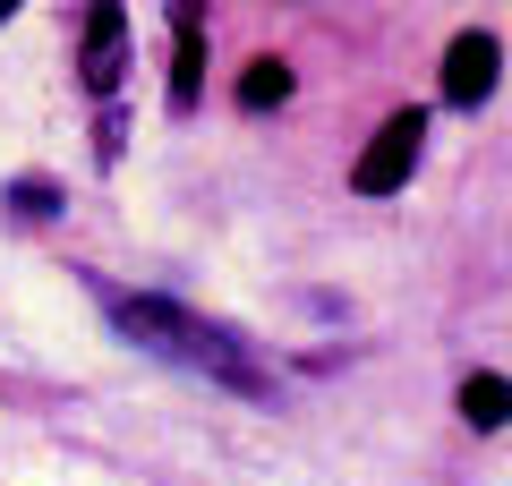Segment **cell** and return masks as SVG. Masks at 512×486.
<instances>
[{"mask_svg":"<svg viewBox=\"0 0 512 486\" xmlns=\"http://www.w3.org/2000/svg\"><path fill=\"white\" fill-rule=\"evenodd\" d=\"M171 35H180V60H171V111H197V69H205L197 9H171Z\"/></svg>","mask_w":512,"mask_h":486,"instance_id":"cell-5","label":"cell"},{"mask_svg":"<svg viewBox=\"0 0 512 486\" xmlns=\"http://www.w3.org/2000/svg\"><path fill=\"white\" fill-rule=\"evenodd\" d=\"M419 137H427V111H393V120L367 137V154H359V171H350V188H359V197H393V188L419 171Z\"/></svg>","mask_w":512,"mask_h":486,"instance_id":"cell-2","label":"cell"},{"mask_svg":"<svg viewBox=\"0 0 512 486\" xmlns=\"http://www.w3.org/2000/svg\"><path fill=\"white\" fill-rule=\"evenodd\" d=\"M291 103V60H248L239 69V111H274Z\"/></svg>","mask_w":512,"mask_h":486,"instance_id":"cell-6","label":"cell"},{"mask_svg":"<svg viewBox=\"0 0 512 486\" xmlns=\"http://www.w3.org/2000/svg\"><path fill=\"white\" fill-rule=\"evenodd\" d=\"M18 214H52V188H43V180H18Z\"/></svg>","mask_w":512,"mask_h":486,"instance_id":"cell-8","label":"cell"},{"mask_svg":"<svg viewBox=\"0 0 512 486\" xmlns=\"http://www.w3.org/2000/svg\"><path fill=\"white\" fill-rule=\"evenodd\" d=\"M111 324H120L137 350L188 367V376H214V384H231V393H274V376H265L222 324L188 316V307H171V299H128V290H111Z\"/></svg>","mask_w":512,"mask_h":486,"instance_id":"cell-1","label":"cell"},{"mask_svg":"<svg viewBox=\"0 0 512 486\" xmlns=\"http://www.w3.org/2000/svg\"><path fill=\"white\" fill-rule=\"evenodd\" d=\"M495 69H504V43H495V35H478V26H470V35H453V52H444V103H461V111L487 103Z\"/></svg>","mask_w":512,"mask_h":486,"instance_id":"cell-3","label":"cell"},{"mask_svg":"<svg viewBox=\"0 0 512 486\" xmlns=\"http://www.w3.org/2000/svg\"><path fill=\"white\" fill-rule=\"evenodd\" d=\"M461 418H470V427H504L512 418V384L504 376H470L461 384Z\"/></svg>","mask_w":512,"mask_h":486,"instance_id":"cell-7","label":"cell"},{"mask_svg":"<svg viewBox=\"0 0 512 486\" xmlns=\"http://www.w3.org/2000/svg\"><path fill=\"white\" fill-rule=\"evenodd\" d=\"M0 18H9V0H0Z\"/></svg>","mask_w":512,"mask_h":486,"instance_id":"cell-9","label":"cell"},{"mask_svg":"<svg viewBox=\"0 0 512 486\" xmlns=\"http://www.w3.org/2000/svg\"><path fill=\"white\" fill-rule=\"evenodd\" d=\"M120 35H128L120 9H94L86 18V86L94 94H111V77H120Z\"/></svg>","mask_w":512,"mask_h":486,"instance_id":"cell-4","label":"cell"}]
</instances>
